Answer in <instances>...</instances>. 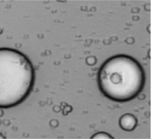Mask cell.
Returning <instances> with one entry per match:
<instances>
[{
	"instance_id": "1",
	"label": "cell",
	"mask_w": 151,
	"mask_h": 139,
	"mask_svg": "<svg viewBox=\"0 0 151 139\" xmlns=\"http://www.w3.org/2000/svg\"><path fill=\"white\" fill-rule=\"evenodd\" d=\"M146 81L142 66L127 55L107 58L99 67L97 77L100 92L117 102H127L137 98L145 87Z\"/></svg>"
},
{
	"instance_id": "2",
	"label": "cell",
	"mask_w": 151,
	"mask_h": 139,
	"mask_svg": "<svg viewBox=\"0 0 151 139\" xmlns=\"http://www.w3.org/2000/svg\"><path fill=\"white\" fill-rule=\"evenodd\" d=\"M35 72L27 55L12 48H0V109L17 107L32 92Z\"/></svg>"
},
{
	"instance_id": "3",
	"label": "cell",
	"mask_w": 151,
	"mask_h": 139,
	"mask_svg": "<svg viewBox=\"0 0 151 139\" xmlns=\"http://www.w3.org/2000/svg\"><path fill=\"white\" fill-rule=\"evenodd\" d=\"M119 126L125 131H133L137 125V119L131 114H125L119 118Z\"/></svg>"
},
{
	"instance_id": "4",
	"label": "cell",
	"mask_w": 151,
	"mask_h": 139,
	"mask_svg": "<svg viewBox=\"0 0 151 139\" xmlns=\"http://www.w3.org/2000/svg\"><path fill=\"white\" fill-rule=\"evenodd\" d=\"M91 138L93 139H109V138H114L111 135H110L109 134H107V133H105V132H99V133H97V134H95L94 135H93V136L91 137Z\"/></svg>"
},
{
	"instance_id": "5",
	"label": "cell",
	"mask_w": 151,
	"mask_h": 139,
	"mask_svg": "<svg viewBox=\"0 0 151 139\" xmlns=\"http://www.w3.org/2000/svg\"><path fill=\"white\" fill-rule=\"evenodd\" d=\"M0 138H5V137L3 136V135H2V134H0Z\"/></svg>"
}]
</instances>
